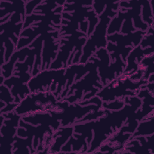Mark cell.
<instances>
[{
    "instance_id": "6da1fadb",
    "label": "cell",
    "mask_w": 154,
    "mask_h": 154,
    "mask_svg": "<svg viewBox=\"0 0 154 154\" xmlns=\"http://www.w3.org/2000/svg\"><path fill=\"white\" fill-rule=\"evenodd\" d=\"M125 104L118 111L105 110V114L93 120L94 137L87 153H94L114 133L120 129L125 120L138 110L142 105V100L137 96H128L124 99Z\"/></svg>"
},
{
    "instance_id": "e0dca14e",
    "label": "cell",
    "mask_w": 154,
    "mask_h": 154,
    "mask_svg": "<svg viewBox=\"0 0 154 154\" xmlns=\"http://www.w3.org/2000/svg\"><path fill=\"white\" fill-rule=\"evenodd\" d=\"M0 91L1 101L6 103V105L1 109V114L13 111L18 103L14 102V97L10 92V88L2 84L0 85Z\"/></svg>"
},
{
    "instance_id": "52a82bcc",
    "label": "cell",
    "mask_w": 154,
    "mask_h": 154,
    "mask_svg": "<svg viewBox=\"0 0 154 154\" xmlns=\"http://www.w3.org/2000/svg\"><path fill=\"white\" fill-rule=\"evenodd\" d=\"M23 26V20L22 14L19 12H14L10 17V20L1 23L0 31L1 46L6 48L5 61L8 62L14 50L19 42L20 32Z\"/></svg>"
},
{
    "instance_id": "2e32d148",
    "label": "cell",
    "mask_w": 154,
    "mask_h": 154,
    "mask_svg": "<svg viewBox=\"0 0 154 154\" xmlns=\"http://www.w3.org/2000/svg\"><path fill=\"white\" fill-rule=\"evenodd\" d=\"M153 126L154 116L153 112H152L139 122L136 131L133 133L131 138L139 136H149L154 134Z\"/></svg>"
},
{
    "instance_id": "8992f818",
    "label": "cell",
    "mask_w": 154,
    "mask_h": 154,
    "mask_svg": "<svg viewBox=\"0 0 154 154\" xmlns=\"http://www.w3.org/2000/svg\"><path fill=\"white\" fill-rule=\"evenodd\" d=\"M146 34V31L137 30L125 35L118 32L111 35H107L106 39L108 43L106 49L108 53L113 52V53H110L112 61H114L116 58H120V55H121L123 61L126 63L128 55L134 48L131 46L125 48V46H130L132 43L134 47L140 45Z\"/></svg>"
},
{
    "instance_id": "44dd1931",
    "label": "cell",
    "mask_w": 154,
    "mask_h": 154,
    "mask_svg": "<svg viewBox=\"0 0 154 154\" xmlns=\"http://www.w3.org/2000/svg\"><path fill=\"white\" fill-rule=\"evenodd\" d=\"M125 102L123 99H116L112 102H103L102 105V108L108 110H119L123 107L125 105Z\"/></svg>"
},
{
    "instance_id": "5b68a950",
    "label": "cell",
    "mask_w": 154,
    "mask_h": 154,
    "mask_svg": "<svg viewBox=\"0 0 154 154\" xmlns=\"http://www.w3.org/2000/svg\"><path fill=\"white\" fill-rule=\"evenodd\" d=\"M103 86L97 69V66L94 63L93 66L88 71V73L84 76V78L72 84L67 93L66 97L63 100L67 101L69 103L77 102L81 99L82 94V91L84 90L85 92L91 91V93L85 94L81 100L90 99L96 96V93Z\"/></svg>"
},
{
    "instance_id": "7a4b0ae2",
    "label": "cell",
    "mask_w": 154,
    "mask_h": 154,
    "mask_svg": "<svg viewBox=\"0 0 154 154\" xmlns=\"http://www.w3.org/2000/svg\"><path fill=\"white\" fill-rule=\"evenodd\" d=\"M119 2L106 3V8L100 15L97 16L99 22L83 46L82 55L79 63H86L97 49L106 48L108 43L107 29L111 19L116 16L117 14Z\"/></svg>"
},
{
    "instance_id": "4fadbf2b",
    "label": "cell",
    "mask_w": 154,
    "mask_h": 154,
    "mask_svg": "<svg viewBox=\"0 0 154 154\" xmlns=\"http://www.w3.org/2000/svg\"><path fill=\"white\" fill-rule=\"evenodd\" d=\"M153 53H154L153 47H148L144 49L141 48L140 45L134 47L131 51L126 58V66L123 72L130 73L131 75L135 73L137 70L138 65L135 63L136 59H137V63L138 64L145 55Z\"/></svg>"
},
{
    "instance_id": "7402d4cb",
    "label": "cell",
    "mask_w": 154,
    "mask_h": 154,
    "mask_svg": "<svg viewBox=\"0 0 154 154\" xmlns=\"http://www.w3.org/2000/svg\"><path fill=\"white\" fill-rule=\"evenodd\" d=\"M43 1H28L27 4H26L25 7H26V12L25 14L26 16L28 15H31L32 11L34 10V8L37 5V4H40Z\"/></svg>"
},
{
    "instance_id": "ba28073f",
    "label": "cell",
    "mask_w": 154,
    "mask_h": 154,
    "mask_svg": "<svg viewBox=\"0 0 154 154\" xmlns=\"http://www.w3.org/2000/svg\"><path fill=\"white\" fill-rule=\"evenodd\" d=\"M65 100L58 101L59 111H50L58 120L61 122V126L73 125L75 122L84 117L85 114L90 112L91 110L97 112L102 109V106L99 105H92L89 106H82L78 102L70 103Z\"/></svg>"
},
{
    "instance_id": "277c9868",
    "label": "cell",
    "mask_w": 154,
    "mask_h": 154,
    "mask_svg": "<svg viewBox=\"0 0 154 154\" xmlns=\"http://www.w3.org/2000/svg\"><path fill=\"white\" fill-rule=\"evenodd\" d=\"M58 101L51 91L31 92L20 100L14 111L21 117L37 112H58Z\"/></svg>"
},
{
    "instance_id": "9c48e42d",
    "label": "cell",
    "mask_w": 154,
    "mask_h": 154,
    "mask_svg": "<svg viewBox=\"0 0 154 154\" xmlns=\"http://www.w3.org/2000/svg\"><path fill=\"white\" fill-rule=\"evenodd\" d=\"M66 68L58 69H44L35 76H32L28 82V86L31 93L51 91L54 93L60 85Z\"/></svg>"
},
{
    "instance_id": "30bf717a",
    "label": "cell",
    "mask_w": 154,
    "mask_h": 154,
    "mask_svg": "<svg viewBox=\"0 0 154 154\" xmlns=\"http://www.w3.org/2000/svg\"><path fill=\"white\" fill-rule=\"evenodd\" d=\"M5 117L4 123L1 126V149L2 154H12L13 143L15 141V134L21 116L17 114L14 111L7 113L1 114Z\"/></svg>"
},
{
    "instance_id": "3957f363",
    "label": "cell",
    "mask_w": 154,
    "mask_h": 154,
    "mask_svg": "<svg viewBox=\"0 0 154 154\" xmlns=\"http://www.w3.org/2000/svg\"><path fill=\"white\" fill-rule=\"evenodd\" d=\"M130 73H122L103 86L96 95L105 102L137 96L141 89L146 87L147 81L141 79L134 81L130 79Z\"/></svg>"
},
{
    "instance_id": "7c38bea8",
    "label": "cell",
    "mask_w": 154,
    "mask_h": 154,
    "mask_svg": "<svg viewBox=\"0 0 154 154\" xmlns=\"http://www.w3.org/2000/svg\"><path fill=\"white\" fill-rule=\"evenodd\" d=\"M59 30H55L49 33L45 34L44 46L43 48L42 61L41 70L48 69L51 64V60H54L56 58L58 48L60 46V40L55 43L53 41L54 39H58Z\"/></svg>"
},
{
    "instance_id": "8fae6325",
    "label": "cell",
    "mask_w": 154,
    "mask_h": 154,
    "mask_svg": "<svg viewBox=\"0 0 154 154\" xmlns=\"http://www.w3.org/2000/svg\"><path fill=\"white\" fill-rule=\"evenodd\" d=\"M70 37H67L69 40H66L64 38L60 39V43H64L60 48L58 54L56 59L53 61L49 69H58L62 67H67V60L69 58V55L73 51V48L75 46L81 48L84 45L87 39V35L82 32L75 31L71 34Z\"/></svg>"
},
{
    "instance_id": "5bb4252c",
    "label": "cell",
    "mask_w": 154,
    "mask_h": 154,
    "mask_svg": "<svg viewBox=\"0 0 154 154\" xmlns=\"http://www.w3.org/2000/svg\"><path fill=\"white\" fill-rule=\"evenodd\" d=\"M21 120L34 125L43 123L48 124L53 128L55 132L61 127V122L50 112H37L22 116Z\"/></svg>"
},
{
    "instance_id": "d6986e66",
    "label": "cell",
    "mask_w": 154,
    "mask_h": 154,
    "mask_svg": "<svg viewBox=\"0 0 154 154\" xmlns=\"http://www.w3.org/2000/svg\"><path fill=\"white\" fill-rule=\"evenodd\" d=\"M44 40V37L42 35H40V36H38L35 40H34L32 43H31L30 45H28V47L29 48H31L32 47H34L37 45H39L41 46L42 47L43 45V41ZM36 58V57H35ZM42 61H41V57L40 58H37L35 59V64H34L33 66V72L34 73H38L41 70V67H42Z\"/></svg>"
},
{
    "instance_id": "ffe728a7",
    "label": "cell",
    "mask_w": 154,
    "mask_h": 154,
    "mask_svg": "<svg viewBox=\"0 0 154 154\" xmlns=\"http://www.w3.org/2000/svg\"><path fill=\"white\" fill-rule=\"evenodd\" d=\"M153 26L149 27L146 31V34L144 35L143 38H142L140 46L141 48L144 49L147 46H150L153 47Z\"/></svg>"
},
{
    "instance_id": "9a60e30c",
    "label": "cell",
    "mask_w": 154,
    "mask_h": 154,
    "mask_svg": "<svg viewBox=\"0 0 154 154\" xmlns=\"http://www.w3.org/2000/svg\"><path fill=\"white\" fill-rule=\"evenodd\" d=\"M73 125L60 127L53 134L54 142L49 149L48 153H61L62 145L72 136L73 133Z\"/></svg>"
},
{
    "instance_id": "ac0fdd59",
    "label": "cell",
    "mask_w": 154,
    "mask_h": 154,
    "mask_svg": "<svg viewBox=\"0 0 154 154\" xmlns=\"http://www.w3.org/2000/svg\"><path fill=\"white\" fill-rule=\"evenodd\" d=\"M143 2L144 4L142 3V5H143L142 8V19L146 22L145 23L147 24L149 28L153 26V14L152 13V8L149 4V2L147 3V5H144V1H143Z\"/></svg>"
}]
</instances>
